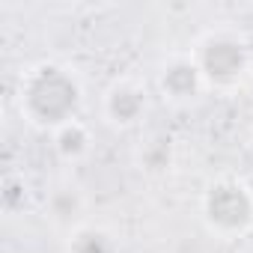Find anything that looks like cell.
Returning a JSON list of instances; mask_svg holds the SVG:
<instances>
[{
    "mask_svg": "<svg viewBox=\"0 0 253 253\" xmlns=\"http://www.w3.org/2000/svg\"><path fill=\"white\" fill-rule=\"evenodd\" d=\"M27 95L42 119H63L75 107V86L57 69H42Z\"/></svg>",
    "mask_w": 253,
    "mask_h": 253,
    "instance_id": "1",
    "label": "cell"
},
{
    "mask_svg": "<svg viewBox=\"0 0 253 253\" xmlns=\"http://www.w3.org/2000/svg\"><path fill=\"white\" fill-rule=\"evenodd\" d=\"M211 217L223 223H241L247 217V200L238 188H214L211 194Z\"/></svg>",
    "mask_w": 253,
    "mask_h": 253,
    "instance_id": "2",
    "label": "cell"
},
{
    "mask_svg": "<svg viewBox=\"0 0 253 253\" xmlns=\"http://www.w3.org/2000/svg\"><path fill=\"white\" fill-rule=\"evenodd\" d=\"M206 63H209L211 75H232V72L241 66V51H238L235 45H223V42H217V45L209 48Z\"/></svg>",
    "mask_w": 253,
    "mask_h": 253,
    "instance_id": "3",
    "label": "cell"
},
{
    "mask_svg": "<svg viewBox=\"0 0 253 253\" xmlns=\"http://www.w3.org/2000/svg\"><path fill=\"white\" fill-rule=\"evenodd\" d=\"M75 253H110V247H107L104 235H98V232H84V235L78 238V244H75Z\"/></svg>",
    "mask_w": 253,
    "mask_h": 253,
    "instance_id": "4",
    "label": "cell"
},
{
    "mask_svg": "<svg viewBox=\"0 0 253 253\" xmlns=\"http://www.w3.org/2000/svg\"><path fill=\"white\" fill-rule=\"evenodd\" d=\"M81 146H84V134H81L78 128L63 131V137H60V149H63V152H78Z\"/></svg>",
    "mask_w": 253,
    "mask_h": 253,
    "instance_id": "5",
    "label": "cell"
}]
</instances>
